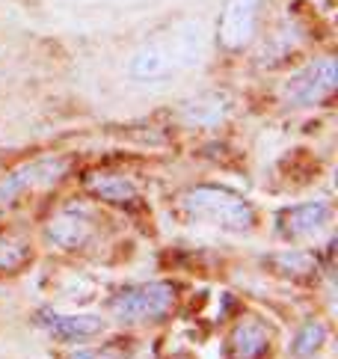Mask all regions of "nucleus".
Listing matches in <instances>:
<instances>
[{"instance_id":"obj_4","label":"nucleus","mask_w":338,"mask_h":359,"mask_svg":"<svg viewBox=\"0 0 338 359\" xmlns=\"http://www.w3.org/2000/svg\"><path fill=\"white\" fill-rule=\"evenodd\" d=\"M258 24V0H229L217 21V42L226 50H241L252 42Z\"/></svg>"},{"instance_id":"obj_1","label":"nucleus","mask_w":338,"mask_h":359,"mask_svg":"<svg viewBox=\"0 0 338 359\" xmlns=\"http://www.w3.org/2000/svg\"><path fill=\"white\" fill-rule=\"evenodd\" d=\"M181 211L193 223L229 229V232H246L255 223L250 202L226 187H190L181 196Z\"/></svg>"},{"instance_id":"obj_13","label":"nucleus","mask_w":338,"mask_h":359,"mask_svg":"<svg viewBox=\"0 0 338 359\" xmlns=\"http://www.w3.org/2000/svg\"><path fill=\"white\" fill-rule=\"evenodd\" d=\"M30 255V247L18 238H0V271H15V267H21L24 262H27Z\"/></svg>"},{"instance_id":"obj_5","label":"nucleus","mask_w":338,"mask_h":359,"mask_svg":"<svg viewBox=\"0 0 338 359\" xmlns=\"http://www.w3.org/2000/svg\"><path fill=\"white\" fill-rule=\"evenodd\" d=\"M332 208L330 202H303V205H294V208H285L276 217V226H279V235L288 238V241H300L309 235H318L323 226L330 223Z\"/></svg>"},{"instance_id":"obj_2","label":"nucleus","mask_w":338,"mask_h":359,"mask_svg":"<svg viewBox=\"0 0 338 359\" xmlns=\"http://www.w3.org/2000/svg\"><path fill=\"white\" fill-rule=\"evenodd\" d=\"M175 306V285L169 282H146V285L125 288L116 294L110 303V312L125 320V324H154L169 315Z\"/></svg>"},{"instance_id":"obj_8","label":"nucleus","mask_w":338,"mask_h":359,"mask_svg":"<svg viewBox=\"0 0 338 359\" xmlns=\"http://www.w3.org/2000/svg\"><path fill=\"white\" fill-rule=\"evenodd\" d=\"M86 187L104 202H113V205H125V202H134L140 196L137 184L131 182L128 175H113V172H95L86 178Z\"/></svg>"},{"instance_id":"obj_10","label":"nucleus","mask_w":338,"mask_h":359,"mask_svg":"<svg viewBox=\"0 0 338 359\" xmlns=\"http://www.w3.org/2000/svg\"><path fill=\"white\" fill-rule=\"evenodd\" d=\"M270 344V332L258 320H241L231 332V353L235 359H258Z\"/></svg>"},{"instance_id":"obj_12","label":"nucleus","mask_w":338,"mask_h":359,"mask_svg":"<svg viewBox=\"0 0 338 359\" xmlns=\"http://www.w3.org/2000/svg\"><path fill=\"white\" fill-rule=\"evenodd\" d=\"M323 339H327V330H323V324H318V320H309V324H303L300 332L294 336L291 351H294L297 359H309V356H315L320 351Z\"/></svg>"},{"instance_id":"obj_14","label":"nucleus","mask_w":338,"mask_h":359,"mask_svg":"<svg viewBox=\"0 0 338 359\" xmlns=\"http://www.w3.org/2000/svg\"><path fill=\"white\" fill-rule=\"evenodd\" d=\"M69 359H125V353L122 351H116V348H104V351H77V353H72Z\"/></svg>"},{"instance_id":"obj_7","label":"nucleus","mask_w":338,"mask_h":359,"mask_svg":"<svg viewBox=\"0 0 338 359\" xmlns=\"http://www.w3.org/2000/svg\"><path fill=\"white\" fill-rule=\"evenodd\" d=\"M62 170H66V163L60 161H36L30 166H24V170L12 172L4 184H0V202H6L18 194V190L24 187H33V184H50L57 182V178L62 175Z\"/></svg>"},{"instance_id":"obj_3","label":"nucleus","mask_w":338,"mask_h":359,"mask_svg":"<svg viewBox=\"0 0 338 359\" xmlns=\"http://www.w3.org/2000/svg\"><path fill=\"white\" fill-rule=\"evenodd\" d=\"M338 86V69L332 57H320L311 66H306L300 74L285 83V98L297 107H311V104H323Z\"/></svg>"},{"instance_id":"obj_9","label":"nucleus","mask_w":338,"mask_h":359,"mask_svg":"<svg viewBox=\"0 0 338 359\" xmlns=\"http://www.w3.org/2000/svg\"><path fill=\"white\" fill-rule=\"evenodd\" d=\"M89 232H93V226H89L86 217L77 214V211H66V214L54 217V220H50V229H48L50 241L60 243V247H66V250L83 247Z\"/></svg>"},{"instance_id":"obj_6","label":"nucleus","mask_w":338,"mask_h":359,"mask_svg":"<svg viewBox=\"0 0 338 359\" xmlns=\"http://www.w3.org/2000/svg\"><path fill=\"white\" fill-rule=\"evenodd\" d=\"M39 327L60 341H86V339H95L104 330V320L98 315H60V312L42 309L39 312Z\"/></svg>"},{"instance_id":"obj_11","label":"nucleus","mask_w":338,"mask_h":359,"mask_svg":"<svg viewBox=\"0 0 338 359\" xmlns=\"http://www.w3.org/2000/svg\"><path fill=\"white\" fill-rule=\"evenodd\" d=\"M131 72L137 78H161V74L169 72V54L158 45L142 48L140 54L131 60Z\"/></svg>"}]
</instances>
